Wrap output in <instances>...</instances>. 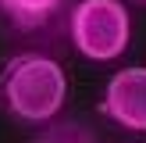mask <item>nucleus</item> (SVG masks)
<instances>
[{"label": "nucleus", "instance_id": "1", "mask_svg": "<svg viewBox=\"0 0 146 143\" xmlns=\"http://www.w3.org/2000/svg\"><path fill=\"white\" fill-rule=\"evenodd\" d=\"M68 97V75L46 54H14L0 72V100L7 114L25 125H46L61 114Z\"/></svg>", "mask_w": 146, "mask_h": 143}, {"label": "nucleus", "instance_id": "2", "mask_svg": "<svg viewBox=\"0 0 146 143\" xmlns=\"http://www.w3.org/2000/svg\"><path fill=\"white\" fill-rule=\"evenodd\" d=\"M68 36L89 61H114L125 54L132 18L121 0H78L68 14Z\"/></svg>", "mask_w": 146, "mask_h": 143}, {"label": "nucleus", "instance_id": "3", "mask_svg": "<svg viewBox=\"0 0 146 143\" xmlns=\"http://www.w3.org/2000/svg\"><path fill=\"white\" fill-rule=\"evenodd\" d=\"M100 114L125 132H146V64L121 68L107 79Z\"/></svg>", "mask_w": 146, "mask_h": 143}, {"label": "nucleus", "instance_id": "4", "mask_svg": "<svg viewBox=\"0 0 146 143\" xmlns=\"http://www.w3.org/2000/svg\"><path fill=\"white\" fill-rule=\"evenodd\" d=\"M64 0H0V11L21 32H39V29L54 25L61 14Z\"/></svg>", "mask_w": 146, "mask_h": 143}, {"label": "nucleus", "instance_id": "5", "mask_svg": "<svg viewBox=\"0 0 146 143\" xmlns=\"http://www.w3.org/2000/svg\"><path fill=\"white\" fill-rule=\"evenodd\" d=\"M32 143H96V136L75 118H54L32 136Z\"/></svg>", "mask_w": 146, "mask_h": 143}, {"label": "nucleus", "instance_id": "6", "mask_svg": "<svg viewBox=\"0 0 146 143\" xmlns=\"http://www.w3.org/2000/svg\"><path fill=\"white\" fill-rule=\"evenodd\" d=\"M135 4H146V0H135Z\"/></svg>", "mask_w": 146, "mask_h": 143}]
</instances>
